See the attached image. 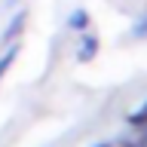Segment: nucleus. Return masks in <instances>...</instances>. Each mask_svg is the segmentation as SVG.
<instances>
[{"label":"nucleus","instance_id":"3","mask_svg":"<svg viewBox=\"0 0 147 147\" xmlns=\"http://www.w3.org/2000/svg\"><path fill=\"white\" fill-rule=\"evenodd\" d=\"M64 28H67V31H74V34L89 31V28H92V12H89L86 6H74L71 12H67V18H64Z\"/></svg>","mask_w":147,"mask_h":147},{"label":"nucleus","instance_id":"2","mask_svg":"<svg viewBox=\"0 0 147 147\" xmlns=\"http://www.w3.org/2000/svg\"><path fill=\"white\" fill-rule=\"evenodd\" d=\"M101 52V40H98V34H95V31H80V34H77V43H74V55H77V61H92V58H95V55Z\"/></svg>","mask_w":147,"mask_h":147},{"label":"nucleus","instance_id":"5","mask_svg":"<svg viewBox=\"0 0 147 147\" xmlns=\"http://www.w3.org/2000/svg\"><path fill=\"white\" fill-rule=\"evenodd\" d=\"M18 52H22V46H18V43H9V46H3V52H0V80H3V77L9 74V67L16 64Z\"/></svg>","mask_w":147,"mask_h":147},{"label":"nucleus","instance_id":"1","mask_svg":"<svg viewBox=\"0 0 147 147\" xmlns=\"http://www.w3.org/2000/svg\"><path fill=\"white\" fill-rule=\"evenodd\" d=\"M28 22H31V9L22 6L16 9L12 16H9V22L3 25V31H0V46H9V43H18V37L28 31Z\"/></svg>","mask_w":147,"mask_h":147},{"label":"nucleus","instance_id":"4","mask_svg":"<svg viewBox=\"0 0 147 147\" xmlns=\"http://www.w3.org/2000/svg\"><path fill=\"white\" fill-rule=\"evenodd\" d=\"M129 40H147V6L132 18V25H129Z\"/></svg>","mask_w":147,"mask_h":147}]
</instances>
